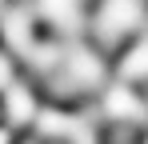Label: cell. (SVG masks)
<instances>
[{
	"label": "cell",
	"instance_id": "obj_1",
	"mask_svg": "<svg viewBox=\"0 0 148 144\" xmlns=\"http://www.w3.org/2000/svg\"><path fill=\"white\" fill-rule=\"evenodd\" d=\"M104 112H108V116H116V120L144 124V120H148V104H144V100H136L128 88H112V92L104 96Z\"/></svg>",
	"mask_w": 148,
	"mask_h": 144
},
{
	"label": "cell",
	"instance_id": "obj_2",
	"mask_svg": "<svg viewBox=\"0 0 148 144\" xmlns=\"http://www.w3.org/2000/svg\"><path fill=\"white\" fill-rule=\"evenodd\" d=\"M4 116H8V124L12 128H20V124H28V120L36 116V100H32V92H28L24 84H8V92H4Z\"/></svg>",
	"mask_w": 148,
	"mask_h": 144
},
{
	"label": "cell",
	"instance_id": "obj_3",
	"mask_svg": "<svg viewBox=\"0 0 148 144\" xmlns=\"http://www.w3.org/2000/svg\"><path fill=\"white\" fill-rule=\"evenodd\" d=\"M0 36H4V44H12L16 52H28L32 48V28H28V12H8L4 24H0Z\"/></svg>",
	"mask_w": 148,
	"mask_h": 144
},
{
	"label": "cell",
	"instance_id": "obj_4",
	"mask_svg": "<svg viewBox=\"0 0 148 144\" xmlns=\"http://www.w3.org/2000/svg\"><path fill=\"white\" fill-rule=\"evenodd\" d=\"M68 124H72V116H60L56 108L36 112V128H40L44 136H68Z\"/></svg>",
	"mask_w": 148,
	"mask_h": 144
},
{
	"label": "cell",
	"instance_id": "obj_5",
	"mask_svg": "<svg viewBox=\"0 0 148 144\" xmlns=\"http://www.w3.org/2000/svg\"><path fill=\"white\" fill-rule=\"evenodd\" d=\"M24 56H28V64H32L36 72H48V68H56V64H60V52H56V44H32Z\"/></svg>",
	"mask_w": 148,
	"mask_h": 144
},
{
	"label": "cell",
	"instance_id": "obj_6",
	"mask_svg": "<svg viewBox=\"0 0 148 144\" xmlns=\"http://www.w3.org/2000/svg\"><path fill=\"white\" fill-rule=\"evenodd\" d=\"M124 76H148V36H144V44H136L132 48V56L124 60Z\"/></svg>",
	"mask_w": 148,
	"mask_h": 144
},
{
	"label": "cell",
	"instance_id": "obj_7",
	"mask_svg": "<svg viewBox=\"0 0 148 144\" xmlns=\"http://www.w3.org/2000/svg\"><path fill=\"white\" fill-rule=\"evenodd\" d=\"M4 84H12V64H8V56H0V88Z\"/></svg>",
	"mask_w": 148,
	"mask_h": 144
},
{
	"label": "cell",
	"instance_id": "obj_8",
	"mask_svg": "<svg viewBox=\"0 0 148 144\" xmlns=\"http://www.w3.org/2000/svg\"><path fill=\"white\" fill-rule=\"evenodd\" d=\"M0 144H8V128H0Z\"/></svg>",
	"mask_w": 148,
	"mask_h": 144
}]
</instances>
